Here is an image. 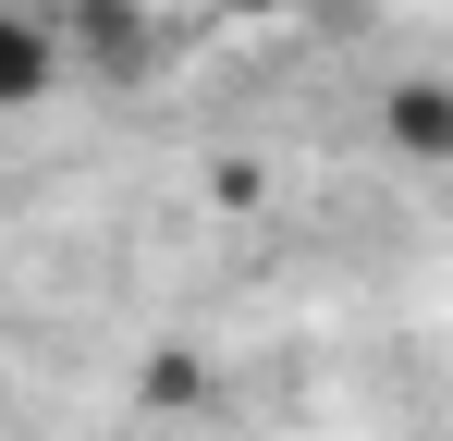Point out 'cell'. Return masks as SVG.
Here are the masks:
<instances>
[{
  "mask_svg": "<svg viewBox=\"0 0 453 441\" xmlns=\"http://www.w3.org/2000/svg\"><path fill=\"white\" fill-rule=\"evenodd\" d=\"M380 135H392V159H453V74H392Z\"/></svg>",
  "mask_w": 453,
  "mask_h": 441,
  "instance_id": "1",
  "label": "cell"
},
{
  "mask_svg": "<svg viewBox=\"0 0 453 441\" xmlns=\"http://www.w3.org/2000/svg\"><path fill=\"white\" fill-rule=\"evenodd\" d=\"M0 86H12V98H50V12H12V37H0Z\"/></svg>",
  "mask_w": 453,
  "mask_h": 441,
  "instance_id": "2",
  "label": "cell"
},
{
  "mask_svg": "<svg viewBox=\"0 0 453 441\" xmlns=\"http://www.w3.org/2000/svg\"><path fill=\"white\" fill-rule=\"evenodd\" d=\"M209 12H233V25H245V12H282V0H209Z\"/></svg>",
  "mask_w": 453,
  "mask_h": 441,
  "instance_id": "3",
  "label": "cell"
}]
</instances>
